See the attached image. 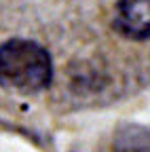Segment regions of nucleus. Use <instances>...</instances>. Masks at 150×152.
<instances>
[{
  "mask_svg": "<svg viewBox=\"0 0 150 152\" xmlns=\"http://www.w3.org/2000/svg\"><path fill=\"white\" fill-rule=\"evenodd\" d=\"M114 28L129 40H150V0H119Z\"/></svg>",
  "mask_w": 150,
  "mask_h": 152,
  "instance_id": "obj_2",
  "label": "nucleus"
},
{
  "mask_svg": "<svg viewBox=\"0 0 150 152\" xmlns=\"http://www.w3.org/2000/svg\"><path fill=\"white\" fill-rule=\"evenodd\" d=\"M112 152H150V127L123 125L112 137Z\"/></svg>",
  "mask_w": 150,
  "mask_h": 152,
  "instance_id": "obj_3",
  "label": "nucleus"
},
{
  "mask_svg": "<svg viewBox=\"0 0 150 152\" xmlns=\"http://www.w3.org/2000/svg\"><path fill=\"white\" fill-rule=\"evenodd\" d=\"M53 80V59L47 47L30 38H9L0 45V87L34 95Z\"/></svg>",
  "mask_w": 150,
  "mask_h": 152,
  "instance_id": "obj_1",
  "label": "nucleus"
}]
</instances>
